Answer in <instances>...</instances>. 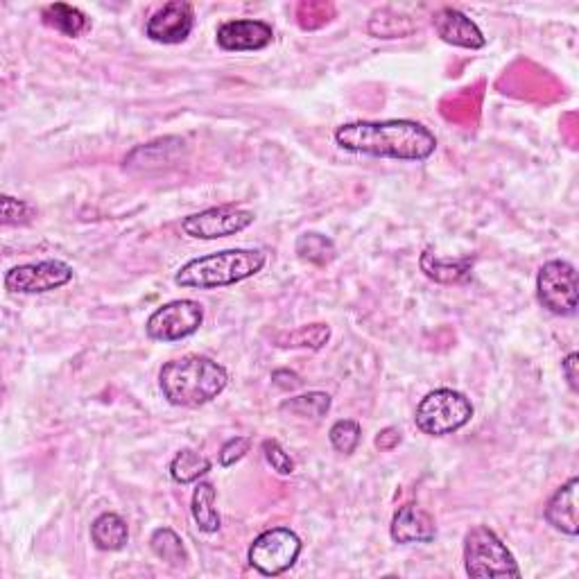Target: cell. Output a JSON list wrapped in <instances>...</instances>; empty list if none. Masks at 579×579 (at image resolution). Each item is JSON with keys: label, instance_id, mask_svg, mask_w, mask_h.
Masks as SVG:
<instances>
[{"label": "cell", "instance_id": "cell-1", "mask_svg": "<svg viewBox=\"0 0 579 579\" xmlns=\"http://www.w3.org/2000/svg\"><path fill=\"white\" fill-rule=\"evenodd\" d=\"M335 143L353 154L376 159L428 161L437 150V138L417 120H356L335 129Z\"/></svg>", "mask_w": 579, "mask_h": 579}, {"label": "cell", "instance_id": "cell-2", "mask_svg": "<svg viewBox=\"0 0 579 579\" xmlns=\"http://www.w3.org/2000/svg\"><path fill=\"white\" fill-rule=\"evenodd\" d=\"M229 374L220 362L206 356L170 360L159 371L163 399L177 408H202L227 390Z\"/></svg>", "mask_w": 579, "mask_h": 579}, {"label": "cell", "instance_id": "cell-3", "mask_svg": "<svg viewBox=\"0 0 579 579\" xmlns=\"http://www.w3.org/2000/svg\"><path fill=\"white\" fill-rule=\"evenodd\" d=\"M267 254L263 249H222V252L193 258L179 267L175 283L179 288L215 290L247 281L263 270Z\"/></svg>", "mask_w": 579, "mask_h": 579}, {"label": "cell", "instance_id": "cell-4", "mask_svg": "<svg viewBox=\"0 0 579 579\" xmlns=\"http://www.w3.org/2000/svg\"><path fill=\"white\" fill-rule=\"evenodd\" d=\"M464 570L469 577H521L516 559L503 539L487 525H475L464 537Z\"/></svg>", "mask_w": 579, "mask_h": 579}, {"label": "cell", "instance_id": "cell-5", "mask_svg": "<svg viewBox=\"0 0 579 579\" xmlns=\"http://www.w3.org/2000/svg\"><path fill=\"white\" fill-rule=\"evenodd\" d=\"M471 417L473 403L469 401V396L442 387V390L423 396L417 405V412H414V423H417L423 435L446 437L462 430L471 421Z\"/></svg>", "mask_w": 579, "mask_h": 579}, {"label": "cell", "instance_id": "cell-6", "mask_svg": "<svg viewBox=\"0 0 579 579\" xmlns=\"http://www.w3.org/2000/svg\"><path fill=\"white\" fill-rule=\"evenodd\" d=\"M304 550L299 534L290 527H272L258 534L252 546H249V566L265 577L283 575L297 564V559Z\"/></svg>", "mask_w": 579, "mask_h": 579}, {"label": "cell", "instance_id": "cell-7", "mask_svg": "<svg viewBox=\"0 0 579 579\" xmlns=\"http://www.w3.org/2000/svg\"><path fill=\"white\" fill-rule=\"evenodd\" d=\"M577 270L568 261H548L537 274V299L548 313L570 317L577 313Z\"/></svg>", "mask_w": 579, "mask_h": 579}, {"label": "cell", "instance_id": "cell-8", "mask_svg": "<svg viewBox=\"0 0 579 579\" xmlns=\"http://www.w3.org/2000/svg\"><path fill=\"white\" fill-rule=\"evenodd\" d=\"M202 324L204 308L200 301L175 299L154 310L148 322H145V333L154 342H179L195 335Z\"/></svg>", "mask_w": 579, "mask_h": 579}, {"label": "cell", "instance_id": "cell-9", "mask_svg": "<svg viewBox=\"0 0 579 579\" xmlns=\"http://www.w3.org/2000/svg\"><path fill=\"white\" fill-rule=\"evenodd\" d=\"M73 274V267L57 258L16 265L5 274V290L14 295H43V292L64 288L73 281Z\"/></svg>", "mask_w": 579, "mask_h": 579}, {"label": "cell", "instance_id": "cell-10", "mask_svg": "<svg viewBox=\"0 0 579 579\" xmlns=\"http://www.w3.org/2000/svg\"><path fill=\"white\" fill-rule=\"evenodd\" d=\"M254 220L256 215L252 211L240 209V206L233 204H222L188 215L181 222V229H184L186 236L195 240H218L245 231L247 227H252Z\"/></svg>", "mask_w": 579, "mask_h": 579}, {"label": "cell", "instance_id": "cell-11", "mask_svg": "<svg viewBox=\"0 0 579 579\" xmlns=\"http://www.w3.org/2000/svg\"><path fill=\"white\" fill-rule=\"evenodd\" d=\"M195 28V10L184 0H172L154 12L148 23H145V37L163 43V46H175L184 43Z\"/></svg>", "mask_w": 579, "mask_h": 579}, {"label": "cell", "instance_id": "cell-12", "mask_svg": "<svg viewBox=\"0 0 579 579\" xmlns=\"http://www.w3.org/2000/svg\"><path fill=\"white\" fill-rule=\"evenodd\" d=\"M218 46L227 53H254L263 50L274 41V30L270 23L254 19H236L222 23L215 32Z\"/></svg>", "mask_w": 579, "mask_h": 579}, {"label": "cell", "instance_id": "cell-13", "mask_svg": "<svg viewBox=\"0 0 579 579\" xmlns=\"http://www.w3.org/2000/svg\"><path fill=\"white\" fill-rule=\"evenodd\" d=\"M432 28L439 34V39L451 43L455 48L480 50L487 46V39L482 30L475 25L464 12L455 7H442L432 16Z\"/></svg>", "mask_w": 579, "mask_h": 579}, {"label": "cell", "instance_id": "cell-14", "mask_svg": "<svg viewBox=\"0 0 579 579\" xmlns=\"http://www.w3.org/2000/svg\"><path fill=\"white\" fill-rule=\"evenodd\" d=\"M390 534L396 543L401 546H410V543H432L437 539V525L426 509L419 505H403L399 512L394 514Z\"/></svg>", "mask_w": 579, "mask_h": 579}, {"label": "cell", "instance_id": "cell-15", "mask_svg": "<svg viewBox=\"0 0 579 579\" xmlns=\"http://www.w3.org/2000/svg\"><path fill=\"white\" fill-rule=\"evenodd\" d=\"M577 487L579 480L570 478L566 485H561L546 505V521L568 537L579 534V518H577Z\"/></svg>", "mask_w": 579, "mask_h": 579}, {"label": "cell", "instance_id": "cell-16", "mask_svg": "<svg viewBox=\"0 0 579 579\" xmlns=\"http://www.w3.org/2000/svg\"><path fill=\"white\" fill-rule=\"evenodd\" d=\"M421 272L428 276V279L451 285V283H464L471 279V270H473V258H439L432 252H423L421 254Z\"/></svg>", "mask_w": 579, "mask_h": 579}, {"label": "cell", "instance_id": "cell-17", "mask_svg": "<svg viewBox=\"0 0 579 579\" xmlns=\"http://www.w3.org/2000/svg\"><path fill=\"white\" fill-rule=\"evenodd\" d=\"M91 541L93 546L102 552L123 550L129 541V527L125 518L114 512L100 514L91 523Z\"/></svg>", "mask_w": 579, "mask_h": 579}, {"label": "cell", "instance_id": "cell-18", "mask_svg": "<svg viewBox=\"0 0 579 579\" xmlns=\"http://www.w3.org/2000/svg\"><path fill=\"white\" fill-rule=\"evenodd\" d=\"M215 498H218V491H215L211 482H200L193 491V500H190V512H193L195 523L204 534H215L220 532L222 527V518L218 507H215Z\"/></svg>", "mask_w": 579, "mask_h": 579}, {"label": "cell", "instance_id": "cell-19", "mask_svg": "<svg viewBox=\"0 0 579 579\" xmlns=\"http://www.w3.org/2000/svg\"><path fill=\"white\" fill-rule=\"evenodd\" d=\"M41 19H43V23L48 25V28H53L57 32L66 34V37H73V39L82 37V34L91 28L86 14L77 10V7L66 5V3H55V5L43 7Z\"/></svg>", "mask_w": 579, "mask_h": 579}, {"label": "cell", "instance_id": "cell-20", "mask_svg": "<svg viewBox=\"0 0 579 579\" xmlns=\"http://www.w3.org/2000/svg\"><path fill=\"white\" fill-rule=\"evenodd\" d=\"M213 469V462L209 457L200 455L193 448H184L179 451L170 462V478L177 482V485H193Z\"/></svg>", "mask_w": 579, "mask_h": 579}, {"label": "cell", "instance_id": "cell-21", "mask_svg": "<svg viewBox=\"0 0 579 579\" xmlns=\"http://www.w3.org/2000/svg\"><path fill=\"white\" fill-rule=\"evenodd\" d=\"M150 548L157 559H161L163 564H168L172 568H184L188 564V552L184 541H181L179 534L170 527H159V530L152 532L150 537Z\"/></svg>", "mask_w": 579, "mask_h": 579}, {"label": "cell", "instance_id": "cell-22", "mask_svg": "<svg viewBox=\"0 0 579 579\" xmlns=\"http://www.w3.org/2000/svg\"><path fill=\"white\" fill-rule=\"evenodd\" d=\"M295 252L301 258V261L306 263H313L324 267L328 263H333L337 258V249L335 243L324 233H317V231H306L301 233L295 243Z\"/></svg>", "mask_w": 579, "mask_h": 579}, {"label": "cell", "instance_id": "cell-23", "mask_svg": "<svg viewBox=\"0 0 579 579\" xmlns=\"http://www.w3.org/2000/svg\"><path fill=\"white\" fill-rule=\"evenodd\" d=\"M331 340V326L328 324H308L299 326L297 331L281 333L276 337V347L281 349H324Z\"/></svg>", "mask_w": 579, "mask_h": 579}, {"label": "cell", "instance_id": "cell-24", "mask_svg": "<svg viewBox=\"0 0 579 579\" xmlns=\"http://www.w3.org/2000/svg\"><path fill=\"white\" fill-rule=\"evenodd\" d=\"M331 396L326 392H308L281 403V412H290L299 419H322L331 410Z\"/></svg>", "mask_w": 579, "mask_h": 579}, {"label": "cell", "instance_id": "cell-25", "mask_svg": "<svg viewBox=\"0 0 579 579\" xmlns=\"http://www.w3.org/2000/svg\"><path fill=\"white\" fill-rule=\"evenodd\" d=\"M360 435H362V430L358 421L340 419L333 423L331 430H328V442H331V446L337 453L351 455L360 444Z\"/></svg>", "mask_w": 579, "mask_h": 579}, {"label": "cell", "instance_id": "cell-26", "mask_svg": "<svg viewBox=\"0 0 579 579\" xmlns=\"http://www.w3.org/2000/svg\"><path fill=\"white\" fill-rule=\"evenodd\" d=\"M34 211L28 202L14 200L10 195H3V224L5 227H19V224H30Z\"/></svg>", "mask_w": 579, "mask_h": 579}, {"label": "cell", "instance_id": "cell-27", "mask_svg": "<svg viewBox=\"0 0 579 579\" xmlns=\"http://www.w3.org/2000/svg\"><path fill=\"white\" fill-rule=\"evenodd\" d=\"M263 455L265 462L279 475H292L295 473V460L285 453V448L276 442V439H265L263 442Z\"/></svg>", "mask_w": 579, "mask_h": 579}, {"label": "cell", "instance_id": "cell-28", "mask_svg": "<svg viewBox=\"0 0 579 579\" xmlns=\"http://www.w3.org/2000/svg\"><path fill=\"white\" fill-rule=\"evenodd\" d=\"M249 448H252V439L249 437H231L227 444L220 448L218 453V462L224 469H229V466L238 464L243 457L249 453Z\"/></svg>", "mask_w": 579, "mask_h": 579}, {"label": "cell", "instance_id": "cell-29", "mask_svg": "<svg viewBox=\"0 0 579 579\" xmlns=\"http://www.w3.org/2000/svg\"><path fill=\"white\" fill-rule=\"evenodd\" d=\"M577 367H579V356L573 351L568 353V356L561 360V371H564V378L570 387V392H579V374H577Z\"/></svg>", "mask_w": 579, "mask_h": 579}, {"label": "cell", "instance_id": "cell-30", "mask_svg": "<svg viewBox=\"0 0 579 579\" xmlns=\"http://www.w3.org/2000/svg\"><path fill=\"white\" fill-rule=\"evenodd\" d=\"M401 442H403V435H401L399 428H385V430L378 432L374 444H376V448H380V451H394V448L399 446Z\"/></svg>", "mask_w": 579, "mask_h": 579}, {"label": "cell", "instance_id": "cell-31", "mask_svg": "<svg viewBox=\"0 0 579 579\" xmlns=\"http://www.w3.org/2000/svg\"><path fill=\"white\" fill-rule=\"evenodd\" d=\"M272 383L276 387H281V390H297V387L301 385V378L295 374V371L276 369L272 374Z\"/></svg>", "mask_w": 579, "mask_h": 579}]
</instances>
